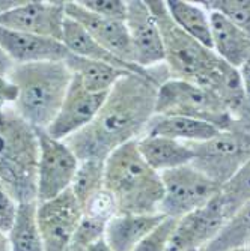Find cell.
Instances as JSON below:
<instances>
[{"mask_svg": "<svg viewBox=\"0 0 250 251\" xmlns=\"http://www.w3.org/2000/svg\"><path fill=\"white\" fill-rule=\"evenodd\" d=\"M17 97H18V89L9 80V77H0V111L14 108Z\"/></svg>", "mask_w": 250, "mask_h": 251, "instance_id": "33", "label": "cell"}, {"mask_svg": "<svg viewBox=\"0 0 250 251\" xmlns=\"http://www.w3.org/2000/svg\"><path fill=\"white\" fill-rule=\"evenodd\" d=\"M0 251H11L9 250V241H8V235L5 232L0 230Z\"/></svg>", "mask_w": 250, "mask_h": 251, "instance_id": "37", "label": "cell"}, {"mask_svg": "<svg viewBox=\"0 0 250 251\" xmlns=\"http://www.w3.org/2000/svg\"><path fill=\"white\" fill-rule=\"evenodd\" d=\"M208 12H219L250 36V0H203Z\"/></svg>", "mask_w": 250, "mask_h": 251, "instance_id": "28", "label": "cell"}, {"mask_svg": "<svg viewBox=\"0 0 250 251\" xmlns=\"http://www.w3.org/2000/svg\"><path fill=\"white\" fill-rule=\"evenodd\" d=\"M125 25L133 45L136 63L145 70L165 63L162 33L146 0H128Z\"/></svg>", "mask_w": 250, "mask_h": 251, "instance_id": "13", "label": "cell"}, {"mask_svg": "<svg viewBox=\"0 0 250 251\" xmlns=\"http://www.w3.org/2000/svg\"><path fill=\"white\" fill-rule=\"evenodd\" d=\"M238 71H240V75H241V80H243V86H244L246 95H247V101H250V60L246 62Z\"/></svg>", "mask_w": 250, "mask_h": 251, "instance_id": "34", "label": "cell"}, {"mask_svg": "<svg viewBox=\"0 0 250 251\" xmlns=\"http://www.w3.org/2000/svg\"><path fill=\"white\" fill-rule=\"evenodd\" d=\"M65 20V2L23 0L17 8L0 15V27L62 41Z\"/></svg>", "mask_w": 250, "mask_h": 251, "instance_id": "12", "label": "cell"}, {"mask_svg": "<svg viewBox=\"0 0 250 251\" xmlns=\"http://www.w3.org/2000/svg\"><path fill=\"white\" fill-rule=\"evenodd\" d=\"M87 251H111L110 248H109V245L106 244V241H104V238L101 239V241H98V242H95L92 247H90Z\"/></svg>", "mask_w": 250, "mask_h": 251, "instance_id": "36", "label": "cell"}, {"mask_svg": "<svg viewBox=\"0 0 250 251\" xmlns=\"http://www.w3.org/2000/svg\"><path fill=\"white\" fill-rule=\"evenodd\" d=\"M146 3L162 33L165 65L170 77L213 90L226 62L175 25L166 9L165 0H146Z\"/></svg>", "mask_w": 250, "mask_h": 251, "instance_id": "5", "label": "cell"}, {"mask_svg": "<svg viewBox=\"0 0 250 251\" xmlns=\"http://www.w3.org/2000/svg\"><path fill=\"white\" fill-rule=\"evenodd\" d=\"M138 149L151 169L165 173L192 164L194 152L190 143L176 142L158 135H142L136 140Z\"/></svg>", "mask_w": 250, "mask_h": 251, "instance_id": "18", "label": "cell"}, {"mask_svg": "<svg viewBox=\"0 0 250 251\" xmlns=\"http://www.w3.org/2000/svg\"><path fill=\"white\" fill-rule=\"evenodd\" d=\"M163 218V214H116L106 224L104 241L111 251H134Z\"/></svg>", "mask_w": 250, "mask_h": 251, "instance_id": "17", "label": "cell"}, {"mask_svg": "<svg viewBox=\"0 0 250 251\" xmlns=\"http://www.w3.org/2000/svg\"><path fill=\"white\" fill-rule=\"evenodd\" d=\"M104 188L115 199L118 214H160L162 175L148 166L136 142L118 148L106 158Z\"/></svg>", "mask_w": 250, "mask_h": 251, "instance_id": "2", "label": "cell"}, {"mask_svg": "<svg viewBox=\"0 0 250 251\" xmlns=\"http://www.w3.org/2000/svg\"><path fill=\"white\" fill-rule=\"evenodd\" d=\"M65 12L66 17L77 21L101 47H104L113 56L128 63H136L125 21L103 18L84 9L77 2H65Z\"/></svg>", "mask_w": 250, "mask_h": 251, "instance_id": "15", "label": "cell"}, {"mask_svg": "<svg viewBox=\"0 0 250 251\" xmlns=\"http://www.w3.org/2000/svg\"><path fill=\"white\" fill-rule=\"evenodd\" d=\"M165 5L178 27L213 50L211 20L210 12L205 8L199 2H189V0H165Z\"/></svg>", "mask_w": 250, "mask_h": 251, "instance_id": "23", "label": "cell"}, {"mask_svg": "<svg viewBox=\"0 0 250 251\" xmlns=\"http://www.w3.org/2000/svg\"><path fill=\"white\" fill-rule=\"evenodd\" d=\"M109 94V92H107ZM107 94H94L82 86V83L73 77L65 101L57 113L56 119L45 129L53 139L66 140L68 137L82 131L94 121L100 111Z\"/></svg>", "mask_w": 250, "mask_h": 251, "instance_id": "14", "label": "cell"}, {"mask_svg": "<svg viewBox=\"0 0 250 251\" xmlns=\"http://www.w3.org/2000/svg\"><path fill=\"white\" fill-rule=\"evenodd\" d=\"M231 215L219 193L203 208L178 220L167 251H202L219 235Z\"/></svg>", "mask_w": 250, "mask_h": 251, "instance_id": "11", "label": "cell"}, {"mask_svg": "<svg viewBox=\"0 0 250 251\" xmlns=\"http://www.w3.org/2000/svg\"><path fill=\"white\" fill-rule=\"evenodd\" d=\"M17 86V115L35 129H47L56 119L70 89L73 74L65 62L14 65L8 74Z\"/></svg>", "mask_w": 250, "mask_h": 251, "instance_id": "3", "label": "cell"}, {"mask_svg": "<svg viewBox=\"0 0 250 251\" xmlns=\"http://www.w3.org/2000/svg\"><path fill=\"white\" fill-rule=\"evenodd\" d=\"M116 214H118L116 201L106 188H103L100 193H97L83 208V215L94 217V218H98L103 221H109Z\"/></svg>", "mask_w": 250, "mask_h": 251, "instance_id": "31", "label": "cell"}, {"mask_svg": "<svg viewBox=\"0 0 250 251\" xmlns=\"http://www.w3.org/2000/svg\"><path fill=\"white\" fill-rule=\"evenodd\" d=\"M17 212H18L17 200L9 194V191L2 184H0V230L5 232L6 235L15 221Z\"/></svg>", "mask_w": 250, "mask_h": 251, "instance_id": "32", "label": "cell"}, {"mask_svg": "<svg viewBox=\"0 0 250 251\" xmlns=\"http://www.w3.org/2000/svg\"><path fill=\"white\" fill-rule=\"evenodd\" d=\"M83 209L71 190L36 201V220L45 251H65L82 221Z\"/></svg>", "mask_w": 250, "mask_h": 251, "instance_id": "10", "label": "cell"}, {"mask_svg": "<svg viewBox=\"0 0 250 251\" xmlns=\"http://www.w3.org/2000/svg\"><path fill=\"white\" fill-rule=\"evenodd\" d=\"M104 188V161L101 159H84L79 163L77 172L71 182V193L82 209L97 193Z\"/></svg>", "mask_w": 250, "mask_h": 251, "instance_id": "26", "label": "cell"}, {"mask_svg": "<svg viewBox=\"0 0 250 251\" xmlns=\"http://www.w3.org/2000/svg\"><path fill=\"white\" fill-rule=\"evenodd\" d=\"M229 251H250V245L241 247V248H235V250H229Z\"/></svg>", "mask_w": 250, "mask_h": 251, "instance_id": "38", "label": "cell"}, {"mask_svg": "<svg viewBox=\"0 0 250 251\" xmlns=\"http://www.w3.org/2000/svg\"><path fill=\"white\" fill-rule=\"evenodd\" d=\"M178 220L165 217L154 229L138 244L134 251H167Z\"/></svg>", "mask_w": 250, "mask_h": 251, "instance_id": "29", "label": "cell"}, {"mask_svg": "<svg viewBox=\"0 0 250 251\" xmlns=\"http://www.w3.org/2000/svg\"><path fill=\"white\" fill-rule=\"evenodd\" d=\"M38 161V131L14 108L0 111V184L18 204L36 201Z\"/></svg>", "mask_w": 250, "mask_h": 251, "instance_id": "4", "label": "cell"}, {"mask_svg": "<svg viewBox=\"0 0 250 251\" xmlns=\"http://www.w3.org/2000/svg\"><path fill=\"white\" fill-rule=\"evenodd\" d=\"M249 245H250V242H249Z\"/></svg>", "mask_w": 250, "mask_h": 251, "instance_id": "39", "label": "cell"}, {"mask_svg": "<svg viewBox=\"0 0 250 251\" xmlns=\"http://www.w3.org/2000/svg\"><path fill=\"white\" fill-rule=\"evenodd\" d=\"M213 51L228 65L240 68L250 60V36L219 12H210Z\"/></svg>", "mask_w": 250, "mask_h": 251, "instance_id": "19", "label": "cell"}, {"mask_svg": "<svg viewBox=\"0 0 250 251\" xmlns=\"http://www.w3.org/2000/svg\"><path fill=\"white\" fill-rule=\"evenodd\" d=\"M11 251H45L36 220V201L18 204L15 221L8 232Z\"/></svg>", "mask_w": 250, "mask_h": 251, "instance_id": "24", "label": "cell"}, {"mask_svg": "<svg viewBox=\"0 0 250 251\" xmlns=\"http://www.w3.org/2000/svg\"><path fill=\"white\" fill-rule=\"evenodd\" d=\"M12 68H14V62L6 56V53L2 49H0V77H8Z\"/></svg>", "mask_w": 250, "mask_h": 251, "instance_id": "35", "label": "cell"}, {"mask_svg": "<svg viewBox=\"0 0 250 251\" xmlns=\"http://www.w3.org/2000/svg\"><path fill=\"white\" fill-rule=\"evenodd\" d=\"M62 42L65 47L70 51V54H74L77 57L89 59V60H97V62H104L109 65H113L121 70H125L128 73L134 74H149L148 70L136 65V63H128L116 56H113L110 51H107L104 47L90 36L77 21L73 18L66 17L65 25H63V33H62Z\"/></svg>", "mask_w": 250, "mask_h": 251, "instance_id": "20", "label": "cell"}, {"mask_svg": "<svg viewBox=\"0 0 250 251\" xmlns=\"http://www.w3.org/2000/svg\"><path fill=\"white\" fill-rule=\"evenodd\" d=\"M0 49L14 65L41 62H65L70 51L65 44L55 38L38 36L0 27Z\"/></svg>", "mask_w": 250, "mask_h": 251, "instance_id": "16", "label": "cell"}, {"mask_svg": "<svg viewBox=\"0 0 250 251\" xmlns=\"http://www.w3.org/2000/svg\"><path fill=\"white\" fill-rule=\"evenodd\" d=\"M158 87L160 84L149 74H125L109 90L94 121L68 137L65 143L79 161H106L113 151L136 142L145 134L155 115Z\"/></svg>", "mask_w": 250, "mask_h": 251, "instance_id": "1", "label": "cell"}, {"mask_svg": "<svg viewBox=\"0 0 250 251\" xmlns=\"http://www.w3.org/2000/svg\"><path fill=\"white\" fill-rule=\"evenodd\" d=\"M36 131L39 140L36 201H45L70 190L80 161L65 140L53 139L44 129Z\"/></svg>", "mask_w": 250, "mask_h": 251, "instance_id": "9", "label": "cell"}, {"mask_svg": "<svg viewBox=\"0 0 250 251\" xmlns=\"http://www.w3.org/2000/svg\"><path fill=\"white\" fill-rule=\"evenodd\" d=\"M192 146L194 152L192 166L223 187L250 159V131L232 126Z\"/></svg>", "mask_w": 250, "mask_h": 251, "instance_id": "7", "label": "cell"}, {"mask_svg": "<svg viewBox=\"0 0 250 251\" xmlns=\"http://www.w3.org/2000/svg\"><path fill=\"white\" fill-rule=\"evenodd\" d=\"M220 129L211 124L186 116L154 115L143 135H158L183 143H200L210 140Z\"/></svg>", "mask_w": 250, "mask_h": 251, "instance_id": "21", "label": "cell"}, {"mask_svg": "<svg viewBox=\"0 0 250 251\" xmlns=\"http://www.w3.org/2000/svg\"><path fill=\"white\" fill-rule=\"evenodd\" d=\"M160 175L163 182L160 214L176 220L203 208L217 197L222 190V187L214 184L192 164Z\"/></svg>", "mask_w": 250, "mask_h": 251, "instance_id": "8", "label": "cell"}, {"mask_svg": "<svg viewBox=\"0 0 250 251\" xmlns=\"http://www.w3.org/2000/svg\"><path fill=\"white\" fill-rule=\"evenodd\" d=\"M155 115L186 116L214 125L220 131L234 126V118L220 98L199 84L170 78L158 87Z\"/></svg>", "mask_w": 250, "mask_h": 251, "instance_id": "6", "label": "cell"}, {"mask_svg": "<svg viewBox=\"0 0 250 251\" xmlns=\"http://www.w3.org/2000/svg\"><path fill=\"white\" fill-rule=\"evenodd\" d=\"M220 197L231 214L250 201V159L222 187Z\"/></svg>", "mask_w": 250, "mask_h": 251, "instance_id": "27", "label": "cell"}, {"mask_svg": "<svg viewBox=\"0 0 250 251\" xmlns=\"http://www.w3.org/2000/svg\"><path fill=\"white\" fill-rule=\"evenodd\" d=\"M250 242V201L238 208L224 223L219 235L202 251H229Z\"/></svg>", "mask_w": 250, "mask_h": 251, "instance_id": "25", "label": "cell"}, {"mask_svg": "<svg viewBox=\"0 0 250 251\" xmlns=\"http://www.w3.org/2000/svg\"><path fill=\"white\" fill-rule=\"evenodd\" d=\"M77 3L84 9L109 20L125 21L128 14V2L124 0H79Z\"/></svg>", "mask_w": 250, "mask_h": 251, "instance_id": "30", "label": "cell"}, {"mask_svg": "<svg viewBox=\"0 0 250 251\" xmlns=\"http://www.w3.org/2000/svg\"><path fill=\"white\" fill-rule=\"evenodd\" d=\"M65 63L73 77L77 78L84 89L94 94H107L125 74H128V71L113 65L77 57L74 54L68 56Z\"/></svg>", "mask_w": 250, "mask_h": 251, "instance_id": "22", "label": "cell"}]
</instances>
